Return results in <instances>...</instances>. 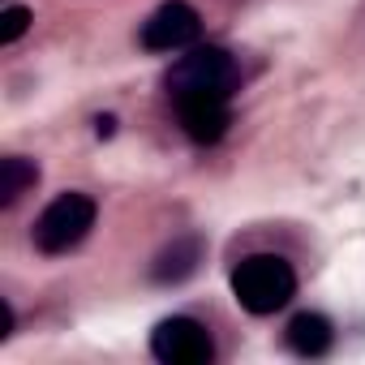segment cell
Returning <instances> with one entry per match:
<instances>
[{"label": "cell", "instance_id": "obj_1", "mask_svg": "<svg viewBox=\"0 0 365 365\" xmlns=\"http://www.w3.org/2000/svg\"><path fill=\"white\" fill-rule=\"evenodd\" d=\"M241 86V65L220 43H194L168 69V95L180 99H232Z\"/></svg>", "mask_w": 365, "mask_h": 365}, {"label": "cell", "instance_id": "obj_2", "mask_svg": "<svg viewBox=\"0 0 365 365\" xmlns=\"http://www.w3.org/2000/svg\"><path fill=\"white\" fill-rule=\"evenodd\" d=\"M232 297L245 314H275L297 297V271L279 254H250L232 267Z\"/></svg>", "mask_w": 365, "mask_h": 365}, {"label": "cell", "instance_id": "obj_3", "mask_svg": "<svg viewBox=\"0 0 365 365\" xmlns=\"http://www.w3.org/2000/svg\"><path fill=\"white\" fill-rule=\"evenodd\" d=\"M95 215H99L95 198H86V194H78V190L56 194V198L39 211V220H35V228H31V241H35L39 254H52V258H56V254H69V250H78V245L91 237Z\"/></svg>", "mask_w": 365, "mask_h": 365}, {"label": "cell", "instance_id": "obj_4", "mask_svg": "<svg viewBox=\"0 0 365 365\" xmlns=\"http://www.w3.org/2000/svg\"><path fill=\"white\" fill-rule=\"evenodd\" d=\"M150 352L163 361V365H211L215 361V344H211V331L198 322V318H163L155 331H150Z\"/></svg>", "mask_w": 365, "mask_h": 365}, {"label": "cell", "instance_id": "obj_5", "mask_svg": "<svg viewBox=\"0 0 365 365\" xmlns=\"http://www.w3.org/2000/svg\"><path fill=\"white\" fill-rule=\"evenodd\" d=\"M202 35V18L185 0H163V5L142 22V48L150 52H185Z\"/></svg>", "mask_w": 365, "mask_h": 365}, {"label": "cell", "instance_id": "obj_6", "mask_svg": "<svg viewBox=\"0 0 365 365\" xmlns=\"http://www.w3.org/2000/svg\"><path fill=\"white\" fill-rule=\"evenodd\" d=\"M172 108H176L180 129H185L194 142H202V146L220 142L228 133V125H232V99H180Z\"/></svg>", "mask_w": 365, "mask_h": 365}, {"label": "cell", "instance_id": "obj_7", "mask_svg": "<svg viewBox=\"0 0 365 365\" xmlns=\"http://www.w3.org/2000/svg\"><path fill=\"white\" fill-rule=\"evenodd\" d=\"M202 262V237L185 232V237H176L172 245H163L150 262V279L155 284H180V279H190Z\"/></svg>", "mask_w": 365, "mask_h": 365}, {"label": "cell", "instance_id": "obj_8", "mask_svg": "<svg viewBox=\"0 0 365 365\" xmlns=\"http://www.w3.org/2000/svg\"><path fill=\"white\" fill-rule=\"evenodd\" d=\"M284 339H288V348L297 352V356H322V352H331V344H335V327L322 318V314H297L292 322H288V331H284Z\"/></svg>", "mask_w": 365, "mask_h": 365}, {"label": "cell", "instance_id": "obj_9", "mask_svg": "<svg viewBox=\"0 0 365 365\" xmlns=\"http://www.w3.org/2000/svg\"><path fill=\"white\" fill-rule=\"evenodd\" d=\"M39 185V163L26 155H5L0 159V207H14L26 190Z\"/></svg>", "mask_w": 365, "mask_h": 365}, {"label": "cell", "instance_id": "obj_10", "mask_svg": "<svg viewBox=\"0 0 365 365\" xmlns=\"http://www.w3.org/2000/svg\"><path fill=\"white\" fill-rule=\"evenodd\" d=\"M26 31H31V9L26 5H9L5 14H0V43H5V48L18 43Z\"/></svg>", "mask_w": 365, "mask_h": 365}, {"label": "cell", "instance_id": "obj_11", "mask_svg": "<svg viewBox=\"0 0 365 365\" xmlns=\"http://www.w3.org/2000/svg\"><path fill=\"white\" fill-rule=\"evenodd\" d=\"M95 129H99V138H108V133L116 129V120H112V116H99V120H95Z\"/></svg>", "mask_w": 365, "mask_h": 365}]
</instances>
